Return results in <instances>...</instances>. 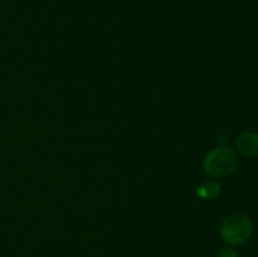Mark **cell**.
Here are the masks:
<instances>
[{"instance_id":"1","label":"cell","mask_w":258,"mask_h":257,"mask_svg":"<svg viewBox=\"0 0 258 257\" xmlns=\"http://www.w3.org/2000/svg\"><path fill=\"white\" fill-rule=\"evenodd\" d=\"M253 223L247 214L236 212L227 217L222 223L219 234L224 243L229 246H242L252 236Z\"/></svg>"},{"instance_id":"2","label":"cell","mask_w":258,"mask_h":257,"mask_svg":"<svg viewBox=\"0 0 258 257\" xmlns=\"http://www.w3.org/2000/svg\"><path fill=\"white\" fill-rule=\"evenodd\" d=\"M238 159L233 149L228 146H219L206 155L203 169L212 178H224L236 170Z\"/></svg>"},{"instance_id":"3","label":"cell","mask_w":258,"mask_h":257,"mask_svg":"<svg viewBox=\"0 0 258 257\" xmlns=\"http://www.w3.org/2000/svg\"><path fill=\"white\" fill-rule=\"evenodd\" d=\"M236 148L243 156L258 158V133L244 131L239 134L236 140Z\"/></svg>"},{"instance_id":"4","label":"cell","mask_w":258,"mask_h":257,"mask_svg":"<svg viewBox=\"0 0 258 257\" xmlns=\"http://www.w3.org/2000/svg\"><path fill=\"white\" fill-rule=\"evenodd\" d=\"M221 193V185L214 181H206L197 188V194L203 199L217 198Z\"/></svg>"},{"instance_id":"5","label":"cell","mask_w":258,"mask_h":257,"mask_svg":"<svg viewBox=\"0 0 258 257\" xmlns=\"http://www.w3.org/2000/svg\"><path fill=\"white\" fill-rule=\"evenodd\" d=\"M218 257H239L238 252L232 247H223L221 251L218 252Z\"/></svg>"}]
</instances>
